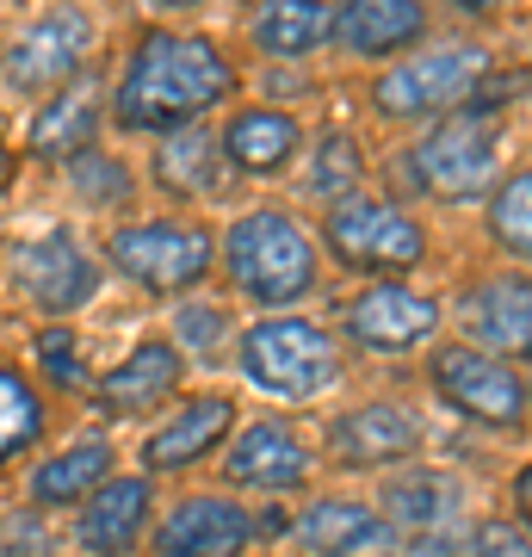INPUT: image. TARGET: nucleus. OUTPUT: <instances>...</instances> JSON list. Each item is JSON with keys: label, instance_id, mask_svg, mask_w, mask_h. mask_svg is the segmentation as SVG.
Listing matches in <instances>:
<instances>
[{"label": "nucleus", "instance_id": "f257e3e1", "mask_svg": "<svg viewBox=\"0 0 532 557\" xmlns=\"http://www.w3.org/2000/svg\"><path fill=\"white\" fill-rule=\"evenodd\" d=\"M242 100V69L211 32L149 25L124 50L119 81L106 94V124L119 137H168Z\"/></svg>", "mask_w": 532, "mask_h": 557}, {"label": "nucleus", "instance_id": "f03ea898", "mask_svg": "<svg viewBox=\"0 0 532 557\" xmlns=\"http://www.w3.org/2000/svg\"><path fill=\"white\" fill-rule=\"evenodd\" d=\"M218 278H223V298H236L248 317L310 310L322 298V285H329L316 223L285 199H260L230 211V223L218 230Z\"/></svg>", "mask_w": 532, "mask_h": 557}, {"label": "nucleus", "instance_id": "7ed1b4c3", "mask_svg": "<svg viewBox=\"0 0 532 557\" xmlns=\"http://www.w3.org/2000/svg\"><path fill=\"white\" fill-rule=\"evenodd\" d=\"M230 354H236V379L285 416L329 403L354 372L329 317H310V310H273V317L236 322Z\"/></svg>", "mask_w": 532, "mask_h": 557}, {"label": "nucleus", "instance_id": "20e7f679", "mask_svg": "<svg viewBox=\"0 0 532 557\" xmlns=\"http://www.w3.org/2000/svg\"><path fill=\"white\" fill-rule=\"evenodd\" d=\"M527 149H508V106L490 87L477 94L465 112L421 124L403 149V174H409L415 199L434 205H483L490 186L508 174V161H520Z\"/></svg>", "mask_w": 532, "mask_h": 557}, {"label": "nucleus", "instance_id": "39448f33", "mask_svg": "<svg viewBox=\"0 0 532 557\" xmlns=\"http://www.w3.org/2000/svg\"><path fill=\"white\" fill-rule=\"evenodd\" d=\"M316 242H322V260L354 285L359 278H415L434 260V223L403 193H384L372 180L316 211Z\"/></svg>", "mask_w": 532, "mask_h": 557}, {"label": "nucleus", "instance_id": "423d86ee", "mask_svg": "<svg viewBox=\"0 0 532 557\" xmlns=\"http://www.w3.org/2000/svg\"><path fill=\"white\" fill-rule=\"evenodd\" d=\"M99 267L143 298L180 304L218 278V230L193 211H149V218H112L99 236Z\"/></svg>", "mask_w": 532, "mask_h": 557}, {"label": "nucleus", "instance_id": "0eeeda50", "mask_svg": "<svg viewBox=\"0 0 532 557\" xmlns=\"http://www.w3.org/2000/svg\"><path fill=\"white\" fill-rule=\"evenodd\" d=\"M495 75V50L477 38H428L415 44L409 57L372 69V87H366V106H372L378 124H396V131H421V124L446 119V112H465V106L490 87Z\"/></svg>", "mask_w": 532, "mask_h": 557}, {"label": "nucleus", "instance_id": "6e6552de", "mask_svg": "<svg viewBox=\"0 0 532 557\" xmlns=\"http://www.w3.org/2000/svg\"><path fill=\"white\" fill-rule=\"evenodd\" d=\"M329 329L341 335L347 359H378V366H409L446 335V298L428 292L421 278H359L335 304Z\"/></svg>", "mask_w": 532, "mask_h": 557}, {"label": "nucleus", "instance_id": "1a4fd4ad", "mask_svg": "<svg viewBox=\"0 0 532 557\" xmlns=\"http://www.w3.org/2000/svg\"><path fill=\"white\" fill-rule=\"evenodd\" d=\"M421 384L434 391L440 409H453L458 421H471L483 434H508L520 440L532 421V379L527 366L514 359H495L471 341L440 335L428 354H421Z\"/></svg>", "mask_w": 532, "mask_h": 557}, {"label": "nucleus", "instance_id": "9d476101", "mask_svg": "<svg viewBox=\"0 0 532 557\" xmlns=\"http://www.w3.org/2000/svg\"><path fill=\"white\" fill-rule=\"evenodd\" d=\"M316 478H322L316 440H304V428L285 409L242 416L218 453V490L255 502V508H292L316 490Z\"/></svg>", "mask_w": 532, "mask_h": 557}, {"label": "nucleus", "instance_id": "9b49d317", "mask_svg": "<svg viewBox=\"0 0 532 557\" xmlns=\"http://www.w3.org/2000/svg\"><path fill=\"white\" fill-rule=\"evenodd\" d=\"M279 527H285V508H255L205 483L161 502L143 557H255L260 545H279Z\"/></svg>", "mask_w": 532, "mask_h": 557}, {"label": "nucleus", "instance_id": "f8f14e48", "mask_svg": "<svg viewBox=\"0 0 532 557\" xmlns=\"http://www.w3.org/2000/svg\"><path fill=\"white\" fill-rule=\"evenodd\" d=\"M0 285L44 329V322H75L106 292V267H99L94 242H81L69 223H57V230H32V236L7 242Z\"/></svg>", "mask_w": 532, "mask_h": 557}, {"label": "nucleus", "instance_id": "ddd939ff", "mask_svg": "<svg viewBox=\"0 0 532 557\" xmlns=\"http://www.w3.org/2000/svg\"><path fill=\"white\" fill-rule=\"evenodd\" d=\"M316 458L341 478H384L428 458V421L409 397H359L322 421Z\"/></svg>", "mask_w": 532, "mask_h": 557}, {"label": "nucleus", "instance_id": "4468645a", "mask_svg": "<svg viewBox=\"0 0 532 557\" xmlns=\"http://www.w3.org/2000/svg\"><path fill=\"white\" fill-rule=\"evenodd\" d=\"M94 50H99V20L87 13V0H50L13 32L7 57H0V87L38 106L87 75Z\"/></svg>", "mask_w": 532, "mask_h": 557}, {"label": "nucleus", "instance_id": "2eb2a0df", "mask_svg": "<svg viewBox=\"0 0 532 557\" xmlns=\"http://www.w3.org/2000/svg\"><path fill=\"white\" fill-rule=\"evenodd\" d=\"M242 421V397L236 391H218V384H205V391H180L161 416L143 421V440H137V471L143 478H193L205 465H218L223 440L236 434Z\"/></svg>", "mask_w": 532, "mask_h": 557}, {"label": "nucleus", "instance_id": "dca6fc26", "mask_svg": "<svg viewBox=\"0 0 532 557\" xmlns=\"http://www.w3.org/2000/svg\"><path fill=\"white\" fill-rule=\"evenodd\" d=\"M193 384V359L180 354L161 329H143L106 372H94L87 403H94L99 428H124V421H149Z\"/></svg>", "mask_w": 532, "mask_h": 557}, {"label": "nucleus", "instance_id": "f3484780", "mask_svg": "<svg viewBox=\"0 0 532 557\" xmlns=\"http://www.w3.org/2000/svg\"><path fill=\"white\" fill-rule=\"evenodd\" d=\"M279 545L285 557H403L391 520L372 508V496H354V490L292 502Z\"/></svg>", "mask_w": 532, "mask_h": 557}, {"label": "nucleus", "instance_id": "a211bd4d", "mask_svg": "<svg viewBox=\"0 0 532 557\" xmlns=\"http://www.w3.org/2000/svg\"><path fill=\"white\" fill-rule=\"evenodd\" d=\"M112 471H124V446L112 440V428H81L69 440H44L38 453L20 465V502L32 515L57 520L75 502L94 496Z\"/></svg>", "mask_w": 532, "mask_h": 557}, {"label": "nucleus", "instance_id": "6ab92c4d", "mask_svg": "<svg viewBox=\"0 0 532 557\" xmlns=\"http://www.w3.org/2000/svg\"><path fill=\"white\" fill-rule=\"evenodd\" d=\"M161 508V483L143 478L137 465H124L99 483L87 502L69 508V557H143V539H149V520Z\"/></svg>", "mask_w": 532, "mask_h": 557}, {"label": "nucleus", "instance_id": "aec40b11", "mask_svg": "<svg viewBox=\"0 0 532 557\" xmlns=\"http://www.w3.org/2000/svg\"><path fill=\"white\" fill-rule=\"evenodd\" d=\"M446 322H458L453 341H471L495 359L527 366L532 354V278L520 267H490L483 278H471L458 304H446Z\"/></svg>", "mask_w": 532, "mask_h": 557}, {"label": "nucleus", "instance_id": "412c9836", "mask_svg": "<svg viewBox=\"0 0 532 557\" xmlns=\"http://www.w3.org/2000/svg\"><path fill=\"white\" fill-rule=\"evenodd\" d=\"M218 156L230 168V180H285L310 143V124L297 119L292 106L273 100H236L223 106V124L211 131Z\"/></svg>", "mask_w": 532, "mask_h": 557}, {"label": "nucleus", "instance_id": "4be33fe9", "mask_svg": "<svg viewBox=\"0 0 532 557\" xmlns=\"http://www.w3.org/2000/svg\"><path fill=\"white\" fill-rule=\"evenodd\" d=\"M428 38H434L428 0H329V50L359 69H384Z\"/></svg>", "mask_w": 532, "mask_h": 557}, {"label": "nucleus", "instance_id": "5701e85b", "mask_svg": "<svg viewBox=\"0 0 532 557\" xmlns=\"http://www.w3.org/2000/svg\"><path fill=\"white\" fill-rule=\"evenodd\" d=\"M99 131H106V94H99L94 81H69L62 94L38 100V112H32V124H25V149H20V156L62 168L69 156L106 143Z\"/></svg>", "mask_w": 532, "mask_h": 557}, {"label": "nucleus", "instance_id": "b1692460", "mask_svg": "<svg viewBox=\"0 0 532 557\" xmlns=\"http://www.w3.org/2000/svg\"><path fill=\"white\" fill-rule=\"evenodd\" d=\"M248 44L260 62H279V69L316 62L329 50V0H255Z\"/></svg>", "mask_w": 532, "mask_h": 557}, {"label": "nucleus", "instance_id": "393cba45", "mask_svg": "<svg viewBox=\"0 0 532 557\" xmlns=\"http://www.w3.org/2000/svg\"><path fill=\"white\" fill-rule=\"evenodd\" d=\"M44 440H50V391L32 379L20 354L0 347V478H13Z\"/></svg>", "mask_w": 532, "mask_h": 557}, {"label": "nucleus", "instance_id": "a878e982", "mask_svg": "<svg viewBox=\"0 0 532 557\" xmlns=\"http://www.w3.org/2000/svg\"><path fill=\"white\" fill-rule=\"evenodd\" d=\"M149 174H156V186H161V193H174L180 205L223 199V186H230V168H223V156H218L211 124H186V131H168V137H156Z\"/></svg>", "mask_w": 532, "mask_h": 557}, {"label": "nucleus", "instance_id": "bb28decb", "mask_svg": "<svg viewBox=\"0 0 532 557\" xmlns=\"http://www.w3.org/2000/svg\"><path fill=\"white\" fill-rule=\"evenodd\" d=\"M483 211V236L495 248V267H532V156L508 161V174L490 186Z\"/></svg>", "mask_w": 532, "mask_h": 557}, {"label": "nucleus", "instance_id": "cd10ccee", "mask_svg": "<svg viewBox=\"0 0 532 557\" xmlns=\"http://www.w3.org/2000/svg\"><path fill=\"white\" fill-rule=\"evenodd\" d=\"M57 174H62V186H69L81 205H94V211H124V205L143 193V174L112 149V143H94V149L69 156Z\"/></svg>", "mask_w": 532, "mask_h": 557}, {"label": "nucleus", "instance_id": "c85d7f7f", "mask_svg": "<svg viewBox=\"0 0 532 557\" xmlns=\"http://www.w3.org/2000/svg\"><path fill=\"white\" fill-rule=\"evenodd\" d=\"M297 168H304V193L316 199V211H322V205H335L341 193H354V186H366V180H372L366 149H359V137H347V131L310 137V143H304V156H297Z\"/></svg>", "mask_w": 532, "mask_h": 557}, {"label": "nucleus", "instance_id": "c756f323", "mask_svg": "<svg viewBox=\"0 0 532 557\" xmlns=\"http://www.w3.org/2000/svg\"><path fill=\"white\" fill-rule=\"evenodd\" d=\"M38 366H32V379L44 384V391H75V397H87V384H94V372L81 366V335H75V322H44L38 329Z\"/></svg>", "mask_w": 532, "mask_h": 557}, {"label": "nucleus", "instance_id": "7c9ffc66", "mask_svg": "<svg viewBox=\"0 0 532 557\" xmlns=\"http://www.w3.org/2000/svg\"><path fill=\"white\" fill-rule=\"evenodd\" d=\"M161 335L174 341L180 354H218L223 341H236V322H230V310L223 304H205V292H193V298L174 304V322L161 329Z\"/></svg>", "mask_w": 532, "mask_h": 557}, {"label": "nucleus", "instance_id": "2f4dec72", "mask_svg": "<svg viewBox=\"0 0 532 557\" xmlns=\"http://www.w3.org/2000/svg\"><path fill=\"white\" fill-rule=\"evenodd\" d=\"M13 174H20V149L0 137V186H13Z\"/></svg>", "mask_w": 532, "mask_h": 557}, {"label": "nucleus", "instance_id": "473e14b6", "mask_svg": "<svg viewBox=\"0 0 532 557\" xmlns=\"http://www.w3.org/2000/svg\"><path fill=\"white\" fill-rule=\"evenodd\" d=\"M149 7H161V13H198V7H211V0H149Z\"/></svg>", "mask_w": 532, "mask_h": 557}, {"label": "nucleus", "instance_id": "72a5a7b5", "mask_svg": "<svg viewBox=\"0 0 532 557\" xmlns=\"http://www.w3.org/2000/svg\"><path fill=\"white\" fill-rule=\"evenodd\" d=\"M453 7H465V13H495L502 0H453Z\"/></svg>", "mask_w": 532, "mask_h": 557}]
</instances>
